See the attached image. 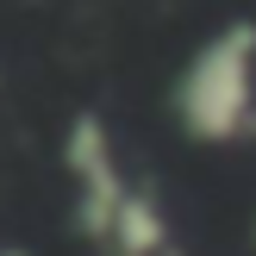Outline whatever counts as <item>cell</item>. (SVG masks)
I'll return each mask as SVG.
<instances>
[{
	"mask_svg": "<svg viewBox=\"0 0 256 256\" xmlns=\"http://www.w3.org/2000/svg\"><path fill=\"white\" fill-rule=\"evenodd\" d=\"M62 175H69V219L88 244H106L112 219H119L125 194L138 188V175L125 169L119 144H112L106 119L100 112H75L69 132H62Z\"/></svg>",
	"mask_w": 256,
	"mask_h": 256,
	"instance_id": "obj_2",
	"label": "cell"
},
{
	"mask_svg": "<svg viewBox=\"0 0 256 256\" xmlns=\"http://www.w3.org/2000/svg\"><path fill=\"white\" fill-rule=\"evenodd\" d=\"M182 138L206 150H238L256 138V19H225L188 50L169 88Z\"/></svg>",
	"mask_w": 256,
	"mask_h": 256,
	"instance_id": "obj_1",
	"label": "cell"
},
{
	"mask_svg": "<svg viewBox=\"0 0 256 256\" xmlns=\"http://www.w3.org/2000/svg\"><path fill=\"white\" fill-rule=\"evenodd\" d=\"M0 256H25V250H19V244H0Z\"/></svg>",
	"mask_w": 256,
	"mask_h": 256,
	"instance_id": "obj_3",
	"label": "cell"
}]
</instances>
